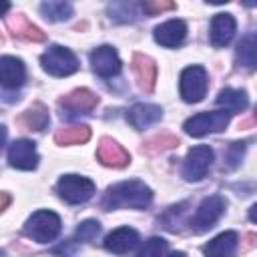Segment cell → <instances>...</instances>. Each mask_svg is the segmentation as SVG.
<instances>
[{"label": "cell", "instance_id": "cell-14", "mask_svg": "<svg viewBox=\"0 0 257 257\" xmlns=\"http://www.w3.org/2000/svg\"><path fill=\"white\" fill-rule=\"evenodd\" d=\"M235 36V18L231 14H217L211 20V30H209V38L211 44L215 48L227 46Z\"/></svg>", "mask_w": 257, "mask_h": 257}, {"label": "cell", "instance_id": "cell-9", "mask_svg": "<svg viewBox=\"0 0 257 257\" xmlns=\"http://www.w3.org/2000/svg\"><path fill=\"white\" fill-rule=\"evenodd\" d=\"M90 64H92L94 72L104 78H110L120 72V58H118L116 50L108 44H102L90 52Z\"/></svg>", "mask_w": 257, "mask_h": 257}, {"label": "cell", "instance_id": "cell-7", "mask_svg": "<svg viewBox=\"0 0 257 257\" xmlns=\"http://www.w3.org/2000/svg\"><path fill=\"white\" fill-rule=\"evenodd\" d=\"M223 211H225V201H223V197L211 195V197L203 199L201 205H199L197 211H195L193 221H191L193 231L203 233V231L211 229V227L219 221V217L223 215Z\"/></svg>", "mask_w": 257, "mask_h": 257}, {"label": "cell", "instance_id": "cell-5", "mask_svg": "<svg viewBox=\"0 0 257 257\" xmlns=\"http://www.w3.org/2000/svg\"><path fill=\"white\" fill-rule=\"evenodd\" d=\"M56 191L66 203L78 205V203H84L92 197L94 183L86 177H80V175H64V177H60Z\"/></svg>", "mask_w": 257, "mask_h": 257}, {"label": "cell", "instance_id": "cell-18", "mask_svg": "<svg viewBox=\"0 0 257 257\" xmlns=\"http://www.w3.org/2000/svg\"><path fill=\"white\" fill-rule=\"evenodd\" d=\"M161 116H163V108L157 106V104H147V102H139V104H135V106L126 112L128 122H131L135 128H139V131H143V128H147V126H151V124H155Z\"/></svg>", "mask_w": 257, "mask_h": 257}, {"label": "cell", "instance_id": "cell-31", "mask_svg": "<svg viewBox=\"0 0 257 257\" xmlns=\"http://www.w3.org/2000/svg\"><path fill=\"white\" fill-rule=\"evenodd\" d=\"M8 205H10V195H8V193H4V191H0V213H2Z\"/></svg>", "mask_w": 257, "mask_h": 257}, {"label": "cell", "instance_id": "cell-2", "mask_svg": "<svg viewBox=\"0 0 257 257\" xmlns=\"http://www.w3.org/2000/svg\"><path fill=\"white\" fill-rule=\"evenodd\" d=\"M24 233L36 243H48L60 233V217L52 211H36L26 221Z\"/></svg>", "mask_w": 257, "mask_h": 257}, {"label": "cell", "instance_id": "cell-8", "mask_svg": "<svg viewBox=\"0 0 257 257\" xmlns=\"http://www.w3.org/2000/svg\"><path fill=\"white\" fill-rule=\"evenodd\" d=\"M211 163H213V151H211V147H207V145L193 147L187 153V157H185L183 177L187 181H201L207 175Z\"/></svg>", "mask_w": 257, "mask_h": 257}, {"label": "cell", "instance_id": "cell-20", "mask_svg": "<svg viewBox=\"0 0 257 257\" xmlns=\"http://www.w3.org/2000/svg\"><path fill=\"white\" fill-rule=\"evenodd\" d=\"M8 26L14 32V36H18L22 40H28V42H42L44 40V32L38 26H34L24 14L10 16L8 18Z\"/></svg>", "mask_w": 257, "mask_h": 257}, {"label": "cell", "instance_id": "cell-25", "mask_svg": "<svg viewBox=\"0 0 257 257\" xmlns=\"http://www.w3.org/2000/svg\"><path fill=\"white\" fill-rule=\"evenodd\" d=\"M40 12L44 14V18L48 20H68L72 16V4L68 2H44L40 4Z\"/></svg>", "mask_w": 257, "mask_h": 257}, {"label": "cell", "instance_id": "cell-13", "mask_svg": "<svg viewBox=\"0 0 257 257\" xmlns=\"http://www.w3.org/2000/svg\"><path fill=\"white\" fill-rule=\"evenodd\" d=\"M137 245H139V233L131 227H118L112 233H108L104 239V247L116 255H124L133 251Z\"/></svg>", "mask_w": 257, "mask_h": 257}, {"label": "cell", "instance_id": "cell-26", "mask_svg": "<svg viewBox=\"0 0 257 257\" xmlns=\"http://www.w3.org/2000/svg\"><path fill=\"white\" fill-rule=\"evenodd\" d=\"M179 145V139L173 137V135H157L153 139H149L145 143V149L149 153H159V151H167V149H173Z\"/></svg>", "mask_w": 257, "mask_h": 257}, {"label": "cell", "instance_id": "cell-34", "mask_svg": "<svg viewBox=\"0 0 257 257\" xmlns=\"http://www.w3.org/2000/svg\"><path fill=\"white\" fill-rule=\"evenodd\" d=\"M167 257H185V253H183V251H175V253H171V255H167Z\"/></svg>", "mask_w": 257, "mask_h": 257}, {"label": "cell", "instance_id": "cell-35", "mask_svg": "<svg viewBox=\"0 0 257 257\" xmlns=\"http://www.w3.org/2000/svg\"><path fill=\"white\" fill-rule=\"evenodd\" d=\"M0 257H2V255H0Z\"/></svg>", "mask_w": 257, "mask_h": 257}, {"label": "cell", "instance_id": "cell-24", "mask_svg": "<svg viewBox=\"0 0 257 257\" xmlns=\"http://www.w3.org/2000/svg\"><path fill=\"white\" fill-rule=\"evenodd\" d=\"M237 60L239 64L247 66V68H255V62H257V42H255V34H247L241 42H239V48H237Z\"/></svg>", "mask_w": 257, "mask_h": 257}, {"label": "cell", "instance_id": "cell-29", "mask_svg": "<svg viewBox=\"0 0 257 257\" xmlns=\"http://www.w3.org/2000/svg\"><path fill=\"white\" fill-rule=\"evenodd\" d=\"M143 12L145 14H161V12H167V10H173L175 4L169 2V0H153V2H145L143 6Z\"/></svg>", "mask_w": 257, "mask_h": 257}, {"label": "cell", "instance_id": "cell-23", "mask_svg": "<svg viewBox=\"0 0 257 257\" xmlns=\"http://www.w3.org/2000/svg\"><path fill=\"white\" fill-rule=\"evenodd\" d=\"M90 139V128L86 124H72V126H62L56 131L54 141L62 147L66 145H82Z\"/></svg>", "mask_w": 257, "mask_h": 257}, {"label": "cell", "instance_id": "cell-4", "mask_svg": "<svg viewBox=\"0 0 257 257\" xmlns=\"http://www.w3.org/2000/svg\"><path fill=\"white\" fill-rule=\"evenodd\" d=\"M231 114L227 110H213V112H199L185 120L183 128L191 137H203L209 133H219L229 124Z\"/></svg>", "mask_w": 257, "mask_h": 257}, {"label": "cell", "instance_id": "cell-17", "mask_svg": "<svg viewBox=\"0 0 257 257\" xmlns=\"http://www.w3.org/2000/svg\"><path fill=\"white\" fill-rule=\"evenodd\" d=\"M98 104V96L90 92L88 88H76L60 98V106H64L70 112H90Z\"/></svg>", "mask_w": 257, "mask_h": 257}, {"label": "cell", "instance_id": "cell-12", "mask_svg": "<svg viewBox=\"0 0 257 257\" xmlns=\"http://www.w3.org/2000/svg\"><path fill=\"white\" fill-rule=\"evenodd\" d=\"M26 68L16 56H0V84L4 88H18L24 84Z\"/></svg>", "mask_w": 257, "mask_h": 257}, {"label": "cell", "instance_id": "cell-6", "mask_svg": "<svg viewBox=\"0 0 257 257\" xmlns=\"http://www.w3.org/2000/svg\"><path fill=\"white\" fill-rule=\"evenodd\" d=\"M181 96L185 102H199L207 92V72L203 66H187L179 80Z\"/></svg>", "mask_w": 257, "mask_h": 257}, {"label": "cell", "instance_id": "cell-27", "mask_svg": "<svg viewBox=\"0 0 257 257\" xmlns=\"http://www.w3.org/2000/svg\"><path fill=\"white\" fill-rule=\"evenodd\" d=\"M165 253H167V241L161 237H151L141 249L139 257H165Z\"/></svg>", "mask_w": 257, "mask_h": 257}, {"label": "cell", "instance_id": "cell-11", "mask_svg": "<svg viewBox=\"0 0 257 257\" xmlns=\"http://www.w3.org/2000/svg\"><path fill=\"white\" fill-rule=\"evenodd\" d=\"M96 159L104 165V167H114V169H120V167H126L131 157L128 153L112 139L108 137H102L100 143H98V149H96Z\"/></svg>", "mask_w": 257, "mask_h": 257}, {"label": "cell", "instance_id": "cell-10", "mask_svg": "<svg viewBox=\"0 0 257 257\" xmlns=\"http://www.w3.org/2000/svg\"><path fill=\"white\" fill-rule=\"evenodd\" d=\"M8 161L12 167L20 169V171H32L36 169L38 165V153H36V147L32 141H26V139H20V141H14L10 145V151H8Z\"/></svg>", "mask_w": 257, "mask_h": 257}, {"label": "cell", "instance_id": "cell-19", "mask_svg": "<svg viewBox=\"0 0 257 257\" xmlns=\"http://www.w3.org/2000/svg\"><path fill=\"white\" fill-rule=\"evenodd\" d=\"M239 237L235 231H225L219 233L215 239H211L205 245V255L207 257H233L237 251Z\"/></svg>", "mask_w": 257, "mask_h": 257}, {"label": "cell", "instance_id": "cell-1", "mask_svg": "<svg viewBox=\"0 0 257 257\" xmlns=\"http://www.w3.org/2000/svg\"><path fill=\"white\" fill-rule=\"evenodd\" d=\"M153 201V191L143 181H122L106 189L102 197V207L106 211L131 207V209H145Z\"/></svg>", "mask_w": 257, "mask_h": 257}, {"label": "cell", "instance_id": "cell-21", "mask_svg": "<svg viewBox=\"0 0 257 257\" xmlns=\"http://www.w3.org/2000/svg\"><path fill=\"white\" fill-rule=\"evenodd\" d=\"M48 122H50V114H48V108L42 102H34L18 118V124L26 131H42V128H46Z\"/></svg>", "mask_w": 257, "mask_h": 257}, {"label": "cell", "instance_id": "cell-22", "mask_svg": "<svg viewBox=\"0 0 257 257\" xmlns=\"http://www.w3.org/2000/svg\"><path fill=\"white\" fill-rule=\"evenodd\" d=\"M217 104L219 106H225V110L231 114V112H241L247 108L249 104V98H247V92L245 90H235V88H223L217 96Z\"/></svg>", "mask_w": 257, "mask_h": 257}, {"label": "cell", "instance_id": "cell-30", "mask_svg": "<svg viewBox=\"0 0 257 257\" xmlns=\"http://www.w3.org/2000/svg\"><path fill=\"white\" fill-rule=\"evenodd\" d=\"M245 151V143H233L229 153H227V161H229V167H235L239 161H241V155Z\"/></svg>", "mask_w": 257, "mask_h": 257}, {"label": "cell", "instance_id": "cell-33", "mask_svg": "<svg viewBox=\"0 0 257 257\" xmlns=\"http://www.w3.org/2000/svg\"><path fill=\"white\" fill-rule=\"evenodd\" d=\"M10 10V4L8 2H0V16L4 14V12H8Z\"/></svg>", "mask_w": 257, "mask_h": 257}, {"label": "cell", "instance_id": "cell-15", "mask_svg": "<svg viewBox=\"0 0 257 257\" xmlns=\"http://www.w3.org/2000/svg\"><path fill=\"white\" fill-rule=\"evenodd\" d=\"M133 70H135L139 86L145 92H151L155 88V80H157V64H155V60L151 56H147V54L137 52L133 56Z\"/></svg>", "mask_w": 257, "mask_h": 257}, {"label": "cell", "instance_id": "cell-28", "mask_svg": "<svg viewBox=\"0 0 257 257\" xmlns=\"http://www.w3.org/2000/svg\"><path fill=\"white\" fill-rule=\"evenodd\" d=\"M98 233H100V225H98L96 221H92V219H86V221H82V223L78 225V229H76V239H78V241H92V239H96Z\"/></svg>", "mask_w": 257, "mask_h": 257}, {"label": "cell", "instance_id": "cell-3", "mask_svg": "<svg viewBox=\"0 0 257 257\" xmlns=\"http://www.w3.org/2000/svg\"><path fill=\"white\" fill-rule=\"evenodd\" d=\"M40 64H42V68H44L48 74H52V76H68V74L76 72V68H78L76 56H74L68 48L58 46V44L50 46V48L40 56Z\"/></svg>", "mask_w": 257, "mask_h": 257}, {"label": "cell", "instance_id": "cell-16", "mask_svg": "<svg viewBox=\"0 0 257 257\" xmlns=\"http://www.w3.org/2000/svg\"><path fill=\"white\" fill-rule=\"evenodd\" d=\"M185 36H187V26L183 20H167L155 28V40L167 48L179 46L185 40Z\"/></svg>", "mask_w": 257, "mask_h": 257}, {"label": "cell", "instance_id": "cell-32", "mask_svg": "<svg viewBox=\"0 0 257 257\" xmlns=\"http://www.w3.org/2000/svg\"><path fill=\"white\" fill-rule=\"evenodd\" d=\"M4 143H6V126H4V124H0V151H2Z\"/></svg>", "mask_w": 257, "mask_h": 257}]
</instances>
